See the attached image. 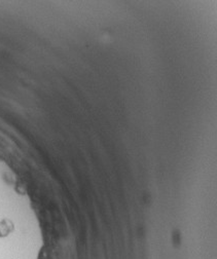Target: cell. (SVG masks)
<instances>
[{"label": "cell", "mask_w": 217, "mask_h": 259, "mask_svg": "<svg viewBox=\"0 0 217 259\" xmlns=\"http://www.w3.org/2000/svg\"><path fill=\"white\" fill-rule=\"evenodd\" d=\"M14 229V225L13 223L8 220L5 219L2 222H0V237H6L8 236Z\"/></svg>", "instance_id": "obj_1"}]
</instances>
